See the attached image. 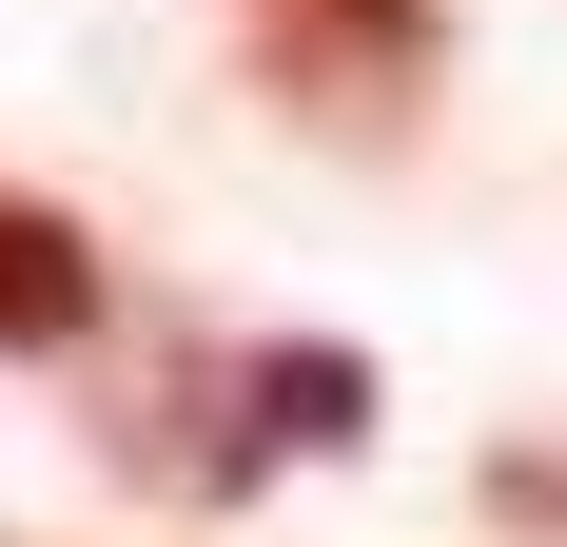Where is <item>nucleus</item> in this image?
Listing matches in <instances>:
<instances>
[{"label": "nucleus", "instance_id": "obj_1", "mask_svg": "<svg viewBox=\"0 0 567 547\" xmlns=\"http://www.w3.org/2000/svg\"><path fill=\"white\" fill-rule=\"evenodd\" d=\"M235 411H255V469L275 450L333 469V450H372V352L352 332H275V352H235Z\"/></svg>", "mask_w": 567, "mask_h": 547}, {"label": "nucleus", "instance_id": "obj_2", "mask_svg": "<svg viewBox=\"0 0 567 547\" xmlns=\"http://www.w3.org/2000/svg\"><path fill=\"white\" fill-rule=\"evenodd\" d=\"M255 40H275V79H333L372 117L392 79H431V0H255Z\"/></svg>", "mask_w": 567, "mask_h": 547}, {"label": "nucleus", "instance_id": "obj_3", "mask_svg": "<svg viewBox=\"0 0 567 547\" xmlns=\"http://www.w3.org/2000/svg\"><path fill=\"white\" fill-rule=\"evenodd\" d=\"M99 332V235L59 196H0V352H79Z\"/></svg>", "mask_w": 567, "mask_h": 547}]
</instances>
